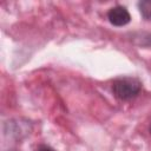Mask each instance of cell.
<instances>
[{"label":"cell","instance_id":"6da1fadb","mask_svg":"<svg viewBox=\"0 0 151 151\" xmlns=\"http://www.w3.org/2000/svg\"><path fill=\"white\" fill-rule=\"evenodd\" d=\"M140 91L142 83L133 77H120L112 83V93L122 101H127L136 98Z\"/></svg>","mask_w":151,"mask_h":151},{"label":"cell","instance_id":"5b68a950","mask_svg":"<svg viewBox=\"0 0 151 151\" xmlns=\"http://www.w3.org/2000/svg\"><path fill=\"white\" fill-rule=\"evenodd\" d=\"M149 131H150V133H151V124H150V127H149Z\"/></svg>","mask_w":151,"mask_h":151},{"label":"cell","instance_id":"3957f363","mask_svg":"<svg viewBox=\"0 0 151 151\" xmlns=\"http://www.w3.org/2000/svg\"><path fill=\"white\" fill-rule=\"evenodd\" d=\"M138 8L145 20L151 21V0H142L138 2Z\"/></svg>","mask_w":151,"mask_h":151},{"label":"cell","instance_id":"7a4b0ae2","mask_svg":"<svg viewBox=\"0 0 151 151\" xmlns=\"http://www.w3.org/2000/svg\"><path fill=\"white\" fill-rule=\"evenodd\" d=\"M107 19L113 26L122 27L130 22L131 15H130L129 11L126 9V7L114 6V7L110 8V11L107 12Z\"/></svg>","mask_w":151,"mask_h":151},{"label":"cell","instance_id":"277c9868","mask_svg":"<svg viewBox=\"0 0 151 151\" xmlns=\"http://www.w3.org/2000/svg\"><path fill=\"white\" fill-rule=\"evenodd\" d=\"M37 151H55V150L52 149V147L48 146V145H40V146L37 149Z\"/></svg>","mask_w":151,"mask_h":151}]
</instances>
